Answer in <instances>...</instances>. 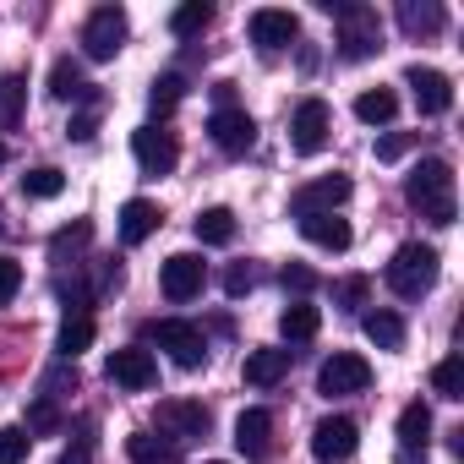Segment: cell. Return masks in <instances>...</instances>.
Here are the masks:
<instances>
[{"label":"cell","instance_id":"6da1fadb","mask_svg":"<svg viewBox=\"0 0 464 464\" xmlns=\"http://www.w3.org/2000/svg\"><path fill=\"white\" fill-rule=\"evenodd\" d=\"M404 197H410V208L426 218V224H437V229H448L453 224V164L448 159H420V169L404 180Z\"/></svg>","mask_w":464,"mask_h":464},{"label":"cell","instance_id":"7a4b0ae2","mask_svg":"<svg viewBox=\"0 0 464 464\" xmlns=\"http://www.w3.org/2000/svg\"><path fill=\"white\" fill-rule=\"evenodd\" d=\"M437 246H420V241H404L399 252H393V263H388V290L399 295V301H420L431 285H437Z\"/></svg>","mask_w":464,"mask_h":464},{"label":"cell","instance_id":"3957f363","mask_svg":"<svg viewBox=\"0 0 464 464\" xmlns=\"http://www.w3.org/2000/svg\"><path fill=\"white\" fill-rule=\"evenodd\" d=\"M323 12L339 17V55L344 61H372L382 50V28L372 6H339V0H323Z\"/></svg>","mask_w":464,"mask_h":464},{"label":"cell","instance_id":"277c9868","mask_svg":"<svg viewBox=\"0 0 464 464\" xmlns=\"http://www.w3.org/2000/svg\"><path fill=\"white\" fill-rule=\"evenodd\" d=\"M142 339H148V344H159V350H169V361H175L180 372H197V366L208 361V344H202V328H191V323H180V317H164V323H148V328H142Z\"/></svg>","mask_w":464,"mask_h":464},{"label":"cell","instance_id":"5b68a950","mask_svg":"<svg viewBox=\"0 0 464 464\" xmlns=\"http://www.w3.org/2000/svg\"><path fill=\"white\" fill-rule=\"evenodd\" d=\"M366 388H372V366H366V355L334 350V355L317 366V393H328V399H344V393H366Z\"/></svg>","mask_w":464,"mask_h":464},{"label":"cell","instance_id":"8992f818","mask_svg":"<svg viewBox=\"0 0 464 464\" xmlns=\"http://www.w3.org/2000/svg\"><path fill=\"white\" fill-rule=\"evenodd\" d=\"M126 34H131L126 12H121V6H99V12L88 17V28H82V50H88V61H115L121 44H126Z\"/></svg>","mask_w":464,"mask_h":464},{"label":"cell","instance_id":"52a82bcc","mask_svg":"<svg viewBox=\"0 0 464 464\" xmlns=\"http://www.w3.org/2000/svg\"><path fill=\"white\" fill-rule=\"evenodd\" d=\"M153 420H159V431H164L169 448H180V442H191V437H208V410H202L197 399H164Z\"/></svg>","mask_w":464,"mask_h":464},{"label":"cell","instance_id":"ba28073f","mask_svg":"<svg viewBox=\"0 0 464 464\" xmlns=\"http://www.w3.org/2000/svg\"><path fill=\"white\" fill-rule=\"evenodd\" d=\"M208 137H213V148H218V153L241 159V153L257 142V121H252L246 110L229 104V110H213V115H208Z\"/></svg>","mask_w":464,"mask_h":464},{"label":"cell","instance_id":"9c48e42d","mask_svg":"<svg viewBox=\"0 0 464 464\" xmlns=\"http://www.w3.org/2000/svg\"><path fill=\"white\" fill-rule=\"evenodd\" d=\"M202 279H208V268H202V257L197 252H175V257H164V268H159V290H164V301H191V295H202Z\"/></svg>","mask_w":464,"mask_h":464},{"label":"cell","instance_id":"30bf717a","mask_svg":"<svg viewBox=\"0 0 464 464\" xmlns=\"http://www.w3.org/2000/svg\"><path fill=\"white\" fill-rule=\"evenodd\" d=\"M355 442H361V426H355L350 415H323V420L312 426V453H317L323 464L350 459V453H355Z\"/></svg>","mask_w":464,"mask_h":464},{"label":"cell","instance_id":"8fae6325","mask_svg":"<svg viewBox=\"0 0 464 464\" xmlns=\"http://www.w3.org/2000/svg\"><path fill=\"white\" fill-rule=\"evenodd\" d=\"M328 131H334L328 104H323V99H301V110H295V121H290L295 153H323V148H328Z\"/></svg>","mask_w":464,"mask_h":464},{"label":"cell","instance_id":"7c38bea8","mask_svg":"<svg viewBox=\"0 0 464 464\" xmlns=\"http://www.w3.org/2000/svg\"><path fill=\"white\" fill-rule=\"evenodd\" d=\"M131 153H137L142 175H169V169L180 164V142H175L169 131H159V126H142V131H131Z\"/></svg>","mask_w":464,"mask_h":464},{"label":"cell","instance_id":"4fadbf2b","mask_svg":"<svg viewBox=\"0 0 464 464\" xmlns=\"http://www.w3.org/2000/svg\"><path fill=\"white\" fill-rule=\"evenodd\" d=\"M110 382L115 388H131V393H148L159 382V366H153V355L142 344H126V350L110 355Z\"/></svg>","mask_w":464,"mask_h":464},{"label":"cell","instance_id":"5bb4252c","mask_svg":"<svg viewBox=\"0 0 464 464\" xmlns=\"http://www.w3.org/2000/svg\"><path fill=\"white\" fill-rule=\"evenodd\" d=\"M246 34H252V44L257 50H285V44H295V34H301V23H295V12H279V6H263V12H252V23H246Z\"/></svg>","mask_w":464,"mask_h":464},{"label":"cell","instance_id":"9a60e30c","mask_svg":"<svg viewBox=\"0 0 464 464\" xmlns=\"http://www.w3.org/2000/svg\"><path fill=\"white\" fill-rule=\"evenodd\" d=\"M404 82H410L420 115H448V110H453V82H448L442 72H431V66H410Z\"/></svg>","mask_w":464,"mask_h":464},{"label":"cell","instance_id":"2e32d148","mask_svg":"<svg viewBox=\"0 0 464 464\" xmlns=\"http://www.w3.org/2000/svg\"><path fill=\"white\" fill-rule=\"evenodd\" d=\"M339 202H350V175H323V180H312V186L295 191V218H306V213H334Z\"/></svg>","mask_w":464,"mask_h":464},{"label":"cell","instance_id":"e0dca14e","mask_svg":"<svg viewBox=\"0 0 464 464\" xmlns=\"http://www.w3.org/2000/svg\"><path fill=\"white\" fill-rule=\"evenodd\" d=\"M236 448H241L246 459H263V453L274 448V415H268V410H241V420H236Z\"/></svg>","mask_w":464,"mask_h":464},{"label":"cell","instance_id":"ac0fdd59","mask_svg":"<svg viewBox=\"0 0 464 464\" xmlns=\"http://www.w3.org/2000/svg\"><path fill=\"white\" fill-rule=\"evenodd\" d=\"M301 236L323 252H350V224L339 213H306L301 218Z\"/></svg>","mask_w":464,"mask_h":464},{"label":"cell","instance_id":"d6986e66","mask_svg":"<svg viewBox=\"0 0 464 464\" xmlns=\"http://www.w3.org/2000/svg\"><path fill=\"white\" fill-rule=\"evenodd\" d=\"M159 202H148V197H131L126 208H121V241L126 246H142L148 236H153V229H159Z\"/></svg>","mask_w":464,"mask_h":464},{"label":"cell","instance_id":"ffe728a7","mask_svg":"<svg viewBox=\"0 0 464 464\" xmlns=\"http://www.w3.org/2000/svg\"><path fill=\"white\" fill-rule=\"evenodd\" d=\"M442 23H448V12L437 6V0H404L399 6V28L410 39H431V34H442Z\"/></svg>","mask_w":464,"mask_h":464},{"label":"cell","instance_id":"44dd1931","mask_svg":"<svg viewBox=\"0 0 464 464\" xmlns=\"http://www.w3.org/2000/svg\"><path fill=\"white\" fill-rule=\"evenodd\" d=\"M246 382L252 388H274V382H285V372H290V350H246Z\"/></svg>","mask_w":464,"mask_h":464},{"label":"cell","instance_id":"7402d4cb","mask_svg":"<svg viewBox=\"0 0 464 464\" xmlns=\"http://www.w3.org/2000/svg\"><path fill=\"white\" fill-rule=\"evenodd\" d=\"M317 328H323V312H317L312 301H290V306H285V317H279V334H285L290 344L317 339Z\"/></svg>","mask_w":464,"mask_h":464},{"label":"cell","instance_id":"603a6c76","mask_svg":"<svg viewBox=\"0 0 464 464\" xmlns=\"http://www.w3.org/2000/svg\"><path fill=\"white\" fill-rule=\"evenodd\" d=\"M361 328H366V339H372L377 350H399V344H404V317H399V312H388V306L366 312V317H361Z\"/></svg>","mask_w":464,"mask_h":464},{"label":"cell","instance_id":"cb8c5ba5","mask_svg":"<svg viewBox=\"0 0 464 464\" xmlns=\"http://www.w3.org/2000/svg\"><path fill=\"white\" fill-rule=\"evenodd\" d=\"M126 459H131V464H180V448H169V442L153 437V431H131V437H126Z\"/></svg>","mask_w":464,"mask_h":464},{"label":"cell","instance_id":"d4e9b609","mask_svg":"<svg viewBox=\"0 0 464 464\" xmlns=\"http://www.w3.org/2000/svg\"><path fill=\"white\" fill-rule=\"evenodd\" d=\"M197 241L202 246H229V241H236V213H229V208L197 213Z\"/></svg>","mask_w":464,"mask_h":464},{"label":"cell","instance_id":"484cf974","mask_svg":"<svg viewBox=\"0 0 464 464\" xmlns=\"http://www.w3.org/2000/svg\"><path fill=\"white\" fill-rule=\"evenodd\" d=\"M393 115H399L393 88H366V93L355 99V121H366V126H388Z\"/></svg>","mask_w":464,"mask_h":464},{"label":"cell","instance_id":"4316f807","mask_svg":"<svg viewBox=\"0 0 464 464\" xmlns=\"http://www.w3.org/2000/svg\"><path fill=\"white\" fill-rule=\"evenodd\" d=\"M88 344H93V317H88V312H72V317L61 323V339H55V350H61L66 361H77Z\"/></svg>","mask_w":464,"mask_h":464},{"label":"cell","instance_id":"83f0119b","mask_svg":"<svg viewBox=\"0 0 464 464\" xmlns=\"http://www.w3.org/2000/svg\"><path fill=\"white\" fill-rule=\"evenodd\" d=\"M426 431H431V410L415 399L399 410V448H426Z\"/></svg>","mask_w":464,"mask_h":464},{"label":"cell","instance_id":"f1b7e54d","mask_svg":"<svg viewBox=\"0 0 464 464\" xmlns=\"http://www.w3.org/2000/svg\"><path fill=\"white\" fill-rule=\"evenodd\" d=\"M208 23H213V6H208V0H186V6L169 12V34H175V39H191V34H202Z\"/></svg>","mask_w":464,"mask_h":464},{"label":"cell","instance_id":"f546056e","mask_svg":"<svg viewBox=\"0 0 464 464\" xmlns=\"http://www.w3.org/2000/svg\"><path fill=\"white\" fill-rule=\"evenodd\" d=\"M23 104H28V82L23 77H0V131H12L23 121Z\"/></svg>","mask_w":464,"mask_h":464},{"label":"cell","instance_id":"4dcf8cb0","mask_svg":"<svg viewBox=\"0 0 464 464\" xmlns=\"http://www.w3.org/2000/svg\"><path fill=\"white\" fill-rule=\"evenodd\" d=\"M431 388H437L442 399H464V355H442V361L431 366Z\"/></svg>","mask_w":464,"mask_h":464},{"label":"cell","instance_id":"1f68e13d","mask_svg":"<svg viewBox=\"0 0 464 464\" xmlns=\"http://www.w3.org/2000/svg\"><path fill=\"white\" fill-rule=\"evenodd\" d=\"M88 241H93V224H88V218H77V224H66L61 236L50 241V257H55V263H66V257H77Z\"/></svg>","mask_w":464,"mask_h":464},{"label":"cell","instance_id":"d6a6232c","mask_svg":"<svg viewBox=\"0 0 464 464\" xmlns=\"http://www.w3.org/2000/svg\"><path fill=\"white\" fill-rule=\"evenodd\" d=\"M50 93H55V99H82V93H88L82 66H77V61H55V66H50Z\"/></svg>","mask_w":464,"mask_h":464},{"label":"cell","instance_id":"836d02e7","mask_svg":"<svg viewBox=\"0 0 464 464\" xmlns=\"http://www.w3.org/2000/svg\"><path fill=\"white\" fill-rule=\"evenodd\" d=\"M23 191H28V197H39V202H50V197H61V191H66V175H61L55 164H39V169H28V175H23Z\"/></svg>","mask_w":464,"mask_h":464},{"label":"cell","instance_id":"e575fe53","mask_svg":"<svg viewBox=\"0 0 464 464\" xmlns=\"http://www.w3.org/2000/svg\"><path fill=\"white\" fill-rule=\"evenodd\" d=\"M180 99H186V82H180L175 72H169V77H159V82H153V93H148V104H153V115H169V110H175Z\"/></svg>","mask_w":464,"mask_h":464},{"label":"cell","instance_id":"d590c367","mask_svg":"<svg viewBox=\"0 0 464 464\" xmlns=\"http://www.w3.org/2000/svg\"><path fill=\"white\" fill-rule=\"evenodd\" d=\"M28 448H34V437L23 426H0V464H23Z\"/></svg>","mask_w":464,"mask_h":464},{"label":"cell","instance_id":"8d00e7d4","mask_svg":"<svg viewBox=\"0 0 464 464\" xmlns=\"http://www.w3.org/2000/svg\"><path fill=\"white\" fill-rule=\"evenodd\" d=\"M17 290H23V263L0 257V306H12V301H17Z\"/></svg>","mask_w":464,"mask_h":464},{"label":"cell","instance_id":"74e56055","mask_svg":"<svg viewBox=\"0 0 464 464\" xmlns=\"http://www.w3.org/2000/svg\"><path fill=\"white\" fill-rule=\"evenodd\" d=\"M279 279H285V290H295V295H312V290H317V274H312L306 263H285Z\"/></svg>","mask_w":464,"mask_h":464},{"label":"cell","instance_id":"f35d334b","mask_svg":"<svg viewBox=\"0 0 464 464\" xmlns=\"http://www.w3.org/2000/svg\"><path fill=\"white\" fill-rule=\"evenodd\" d=\"M404 153H410V137H404V131L377 137V159H382V164H393V159H404Z\"/></svg>","mask_w":464,"mask_h":464},{"label":"cell","instance_id":"ab89813d","mask_svg":"<svg viewBox=\"0 0 464 464\" xmlns=\"http://www.w3.org/2000/svg\"><path fill=\"white\" fill-rule=\"evenodd\" d=\"M334 301H339L344 312H355V306H366V279H344V285L334 290Z\"/></svg>","mask_w":464,"mask_h":464},{"label":"cell","instance_id":"60d3db41","mask_svg":"<svg viewBox=\"0 0 464 464\" xmlns=\"http://www.w3.org/2000/svg\"><path fill=\"white\" fill-rule=\"evenodd\" d=\"M252 285H257V274H252V263H236V268H229V274H224V290H229V295H246Z\"/></svg>","mask_w":464,"mask_h":464},{"label":"cell","instance_id":"b9f144b4","mask_svg":"<svg viewBox=\"0 0 464 464\" xmlns=\"http://www.w3.org/2000/svg\"><path fill=\"white\" fill-rule=\"evenodd\" d=\"M50 426H61V415H55V404L44 399V404H34V415H28V426H23V431L34 437V431H50Z\"/></svg>","mask_w":464,"mask_h":464},{"label":"cell","instance_id":"7bdbcfd3","mask_svg":"<svg viewBox=\"0 0 464 464\" xmlns=\"http://www.w3.org/2000/svg\"><path fill=\"white\" fill-rule=\"evenodd\" d=\"M55 464H93V459H88V437H82V442H77V448H66V453H61V459H55Z\"/></svg>","mask_w":464,"mask_h":464},{"label":"cell","instance_id":"ee69618b","mask_svg":"<svg viewBox=\"0 0 464 464\" xmlns=\"http://www.w3.org/2000/svg\"><path fill=\"white\" fill-rule=\"evenodd\" d=\"M72 137H77V142H88V137H93V115H82V121H72Z\"/></svg>","mask_w":464,"mask_h":464},{"label":"cell","instance_id":"f6af8a7d","mask_svg":"<svg viewBox=\"0 0 464 464\" xmlns=\"http://www.w3.org/2000/svg\"><path fill=\"white\" fill-rule=\"evenodd\" d=\"M399 464H426V448H399Z\"/></svg>","mask_w":464,"mask_h":464},{"label":"cell","instance_id":"bcb514c9","mask_svg":"<svg viewBox=\"0 0 464 464\" xmlns=\"http://www.w3.org/2000/svg\"><path fill=\"white\" fill-rule=\"evenodd\" d=\"M208 464H229V459H208Z\"/></svg>","mask_w":464,"mask_h":464},{"label":"cell","instance_id":"7dc6e473","mask_svg":"<svg viewBox=\"0 0 464 464\" xmlns=\"http://www.w3.org/2000/svg\"><path fill=\"white\" fill-rule=\"evenodd\" d=\"M0 159H6V148H0Z\"/></svg>","mask_w":464,"mask_h":464}]
</instances>
